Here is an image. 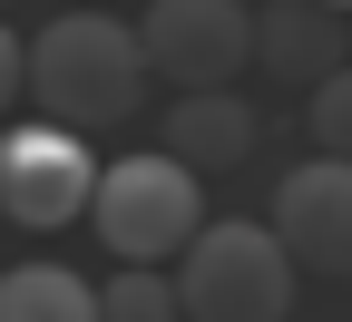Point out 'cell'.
Returning <instances> with one entry per match:
<instances>
[{
    "label": "cell",
    "instance_id": "6da1fadb",
    "mask_svg": "<svg viewBox=\"0 0 352 322\" xmlns=\"http://www.w3.org/2000/svg\"><path fill=\"white\" fill-rule=\"evenodd\" d=\"M147 30L138 20H108V10H69L30 39V108L69 127V137H108L147 108Z\"/></svg>",
    "mask_w": 352,
    "mask_h": 322
},
{
    "label": "cell",
    "instance_id": "7a4b0ae2",
    "mask_svg": "<svg viewBox=\"0 0 352 322\" xmlns=\"http://www.w3.org/2000/svg\"><path fill=\"white\" fill-rule=\"evenodd\" d=\"M88 225L108 235L118 264H186L215 215H206V176L186 157L147 147V157H118L98 176V215H88Z\"/></svg>",
    "mask_w": 352,
    "mask_h": 322
},
{
    "label": "cell",
    "instance_id": "3957f363",
    "mask_svg": "<svg viewBox=\"0 0 352 322\" xmlns=\"http://www.w3.org/2000/svg\"><path fill=\"white\" fill-rule=\"evenodd\" d=\"M294 273L303 264L284 254L274 225L226 215V225L196 235L186 264H176V293H186V322H284L294 312Z\"/></svg>",
    "mask_w": 352,
    "mask_h": 322
},
{
    "label": "cell",
    "instance_id": "277c9868",
    "mask_svg": "<svg viewBox=\"0 0 352 322\" xmlns=\"http://www.w3.org/2000/svg\"><path fill=\"white\" fill-rule=\"evenodd\" d=\"M98 176L108 166L88 157V137L30 117V127H10V147H0V205H10L20 235H59V225L98 215Z\"/></svg>",
    "mask_w": 352,
    "mask_h": 322
},
{
    "label": "cell",
    "instance_id": "5b68a950",
    "mask_svg": "<svg viewBox=\"0 0 352 322\" xmlns=\"http://www.w3.org/2000/svg\"><path fill=\"white\" fill-rule=\"evenodd\" d=\"M147 59L166 88H186V98H206V88H235V69H254V30L264 10H245V0H147Z\"/></svg>",
    "mask_w": 352,
    "mask_h": 322
},
{
    "label": "cell",
    "instance_id": "8992f818",
    "mask_svg": "<svg viewBox=\"0 0 352 322\" xmlns=\"http://www.w3.org/2000/svg\"><path fill=\"white\" fill-rule=\"evenodd\" d=\"M274 235L303 273L323 284H352V166L342 157H303L274 186Z\"/></svg>",
    "mask_w": 352,
    "mask_h": 322
},
{
    "label": "cell",
    "instance_id": "52a82bcc",
    "mask_svg": "<svg viewBox=\"0 0 352 322\" xmlns=\"http://www.w3.org/2000/svg\"><path fill=\"white\" fill-rule=\"evenodd\" d=\"M254 69H274L284 88L342 78V69H352V59H342V10H323V0H274L264 30H254Z\"/></svg>",
    "mask_w": 352,
    "mask_h": 322
},
{
    "label": "cell",
    "instance_id": "ba28073f",
    "mask_svg": "<svg viewBox=\"0 0 352 322\" xmlns=\"http://www.w3.org/2000/svg\"><path fill=\"white\" fill-rule=\"evenodd\" d=\"M166 157H186L196 176L245 166V157H254V108H245V98H226V88H206V98H176V108H166Z\"/></svg>",
    "mask_w": 352,
    "mask_h": 322
},
{
    "label": "cell",
    "instance_id": "9c48e42d",
    "mask_svg": "<svg viewBox=\"0 0 352 322\" xmlns=\"http://www.w3.org/2000/svg\"><path fill=\"white\" fill-rule=\"evenodd\" d=\"M0 322H108V293L69 264H10L0 273Z\"/></svg>",
    "mask_w": 352,
    "mask_h": 322
},
{
    "label": "cell",
    "instance_id": "30bf717a",
    "mask_svg": "<svg viewBox=\"0 0 352 322\" xmlns=\"http://www.w3.org/2000/svg\"><path fill=\"white\" fill-rule=\"evenodd\" d=\"M98 293H108V322H186V293L166 264H118V284H98Z\"/></svg>",
    "mask_w": 352,
    "mask_h": 322
},
{
    "label": "cell",
    "instance_id": "8fae6325",
    "mask_svg": "<svg viewBox=\"0 0 352 322\" xmlns=\"http://www.w3.org/2000/svg\"><path fill=\"white\" fill-rule=\"evenodd\" d=\"M303 127H314V157H342V166H352V69L303 98Z\"/></svg>",
    "mask_w": 352,
    "mask_h": 322
},
{
    "label": "cell",
    "instance_id": "7c38bea8",
    "mask_svg": "<svg viewBox=\"0 0 352 322\" xmlns=\"http://www.w3.org/2000/svg\"><path fill=\"white\" fill-rule=\"evenodd\" d=\"M0 88L30 98V39H20V30H0Z\"/></svg>",
    "mask_w": 352,
    "mask_h": 322
},
{
    "label": "cell",
    "instance_id": "4fadbf2b",
    "mask_svg": "<svg viewBox=\"0 0 352 322\" xmlns=\"http://www.w3.org/2000/svg\"><path fill=\"white\" fill-rule=\"evenodd\" d=\"M323 10H352V0H323Z\"/></svg>",
    "mask_w": 352,
    "mask_h": 322
}]
</instances>
